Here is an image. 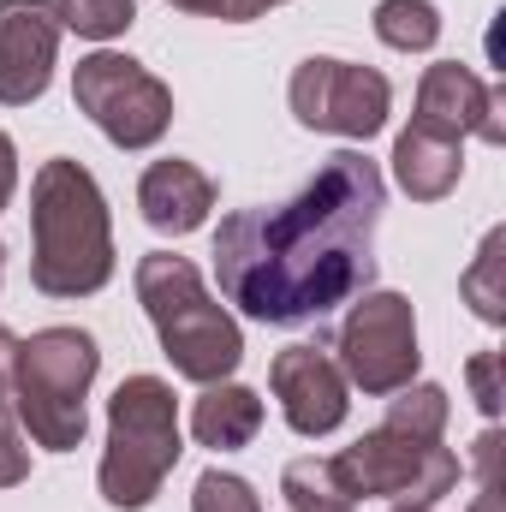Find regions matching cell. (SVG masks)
Listing matches in <instances>:
<instances>
[{
    "instance_id": "6da1fadb",
    "label": "cell",
    "mask_w": 506,
    "mask_h": 512,
    "mask_svg": "<svg viewBox=\"0 0 506 512\" xmlns=\"http://www.w3.org/2000/svg\"><path fill=\"white\" fill-rule=\"evenodd\" d=\"M387 179L364 149H340L286 203H256L215 227L221 298L251 322L298 328L352 304L376 280Z\"/></svg>"
},
{
    "instance_id": "7a4b0ae2",
    "label": "cell",
    "mask_w": 506,
    "mask_h": 512,
    "mask_svg": "<svg viewBox=\"0 0 506 512\" xmlns=\"http://www.w3.org/2000/svg\"><path fill=\"white\" fill-rule=\"evenodd\" d=\"M114 280V221L96 173L54 155L30 179V286L42 298H96Z\"/></svg>"
},
{
    "instance_id": "3957f363",
    "label": "cell",
    "mask_w": 506,
    "mask_h": 512,
    "mask_svg": "<svg viewBox=\"0 0 506 512\" xmlns=\"http://www.w3.org/2000/svg\"><path fill=\"white\" fill-rule=\"evenodd\" d=\"M131 280H137V304H143L173 376L209 387V382H227L245 364V334H239L233 310L203 286L191 256L149 251Z\"/></svg>"
},
{
    "instance_id": "277c9868",
    "label": "cell",
    "mask_w": 506,
    "mask_h": 512,
    "mask_svg": "<svg viewBox=\"0 0 506 512\" xmlns=\"http://www.w3.org/2000/svg\"><path fill=\"white\" fill-rule=\"evenodd\" d=\"M102 370V352L84 328H42L18 340L12 370V417L42 453H78L90 435V387Z\"/></svg>"
},
{
    "instance_id": "5b68a950",
    "label": "cell",
    "mask_w": 506,
    "mask_h": 512,
    "mask_svg": "<svg viewBox=\"0 0 506 512\" xmlns=\"http://www.w3.org/2000/svg\"><path fill=\"white\" fill-rule=\"evenodd\" d=\"M185 441H179V399L161 376H126L108 399V447L96 489L120 512H143L161 483L173 477Z\"/></svg>"
},
{
    "instance_id": "8992f818",
    "label": "cell",
    "mask_w": 506,
    "mask_h": 512,
    "mask_svg": "<svg viewBox=\"0 0 506 512\" xmlns=\"http://www.w3.org/2000/svg\"><path fill=\"white\" fill-rule=\"evenodd\" d=\"M72 102L114 149H155L173 126V90L131 54L96 48L72 66Z\"/></svg>"
},
{
    "instance_id": "52a82bcc",
    "label": "cell",
    "mask_w": 506,
    "mask_h": 512,
    "mask_svg": "<svg viewBox=\"0 0 506 512\" xmlns=\"http://www.w3.org/2000/svg\"><path fill=\"white\" fill-rule=\"evenodd\" d=\"M340 471L358 501H393V507H435L459 489L465 465L441 441H417L399 429H370L340 453Z\"/></svg>"
},
{
    "instance_id": "ba28073f",
    "label": "cell",
    "mask_w": 506,
    "mask_h": 512,
    "mask_svg": "<svg viewBox=\"0 0 506 512\" xmlns=\"http://www.w3.org/2000/svg\"><path fill=\"white\" fill-rule=\"evenodd\" d=\"M340 376L346 387L370 393V399H387L399 387L417 382L423 370V352H417V310L405 292H358L346 322H340Z\"/></svg>"
},
{
    "instance_id": "9c48e42d",
    "label": "cell",
    "mask_w": 506,
    "mask_h": 512,
    "mask_svg": "<svg viewBox=\"0 0 506 512\" xmlns=\"http://www.w3.org/2000/svg\"><path fill=\"white\" fill-rule=\"evenodd\" d=\"M286 102H292V120L304 131H328V137L370 143L387 126V114H393V84L381 78L376 66L334 60V54H310L292 72Z\"/></svg>"
},
{
    "instance_id": "30bf717a",
    "label": "cell",
    "mask_w": 506,
    "mask_h": 512,
    "mask_svg": "<svg viewBox=\"0 0 506 512\" xmlns=\"http://www.w3.org/2000/svg\"><path fill=\"white\" fill-rule=\"evenodd\" d=\"M411 126L435 131V137H453V143H465V137H483V143H506V90L495 84H483L471 66H459V60H435L429 72H423V84H417V114H411Z\"/></svg>"
},
{
    "instance_id": "8fae6325",
    "label": "cell",
    "mask_w": 506,
    "mask_h": 512,
    "mask_svg": "<svg viewBox=\"0 0 506 512\" xmlns=\"http://www.w3.org/2000/svg\"><path fill=\"white\" fill-rule=\"evenodd\" d=\"M268 387L280 399V417L292 423V435L316 441V435H334L352 411V387L340 376V364L316 346H286L274 352L268 364Z\"/></svg>"
},
{
    "instance_id": "7c38bea8",
    "label": "cell",
    "mask_w": 506,
    "mask_h": 512,
    "mask_svg": "<svg viewBox=\"0 0 506 512\" xmlns=\"http://www.w3.org/2000/svg\"><path fill=\"white\" fill-rule=\"evenodd\" d=\"M60 54L54 0H0V108L42 102Z\"/></svg>"
},
{
    "instance_id": "4fadbf2b",
    "label": "cell",
    "mask_w": 506,
    "mask_h": 512,
    "mask_svg": "<svg viewBox=\"0 0 506 512\" xmlns=\"http://www.w3.org/2000/svg\"><path fill=\"white\" fill-rule=\"evenodd\" d=\"M137 209H143V221H149L155 233L185 239V233H197V227L209 221V209H215V179H209L197 161H179V155L149 161L143 179H137Z\"/></svg>"
},
{
    "instance_id": "5bb4252c",
    "label": "cell",
    "mask_w": 506,
    "mask_h": 512,
    "mask_svg": "<svg viewBox=\"0 0 506 512\" xmlns=\"http://www.w3.org/2000/svg\"><path fill=\"white\" fill-rule=\"evenodd\" d=\"M459 179H465V143L435 137L423 126H405L393 137V185L411 203H441V197H453Z\"/></svg>"
},
{
    "instance_id": "9a60e30c",
    "label": "cell",
    "mask_w": 506,
    "mask_h": 512,
    "mask_svg": "<svg viewBox=\"0 0 506 512\" xmlns=\"http://www.w3.org/2000/svg\"><path fill=\"white\" fill-rule=\"evenodd\" d=\"M256 429H262V399L245 382H209L203 399L191 405V435L197 447H215V453H239L251 447Z\"/></svg>"
},
{
    "instance_id": "2e32d148",
    "label": "cell",
    "mask_w": 506,
    "mask_h": 512,
    "mask_svg": "<svg viewBox=\"0 0 506 512\" xmlns=\"http://www.w3.org/2000/svg\"><path fill=\"white\" fill-rule=\"evenodd\" d=\"M280 501L292 512H352L358 507V495H352V483H346V471H340V459H292L286 471H280Z\"/></svg>"
},
{
    "instance_id": "e0dca14e",
    "label": "cell",
    "mask_w": 506,
    "mask_h": 512,
    "mask_svg": "<svg viewBox=\"0 0 506 512\" xmlns=\"http://www.w3.org/2000/svg\"><path fill=\"white\" fill-rule=\"evenodd\" d=\"M459 298L471 304L477 322L501 328L506 322V227H489V239L477 245V256L459 274Z\"/></svg>"
},
{
    "instance_id": "ac0fdd59",
    "label": "cell",
    "mask_w": 506,
    "mask_h": 512,
    "mask_svg": "<svg viewBox=\"0 0 506 512\" xmlns=\"http://www.w3.org/2000/svg\"><path fill=\"white\" fill-rule=\"evenodd\" d=\"M370 24L393 54H429L441 42V6L435 0H381Z\"/></svg>"
},
{
    "instance_id": "d6986e66",
    "label": "cell",
    "mask_w": 506,
    "mask_h": 512,
    "mask_svg": "<svg viewBox=\"0 0 506 512\" xmlns=\"http://www.w3.org/2000/svg\"><path fill=\"white\" fill-rule=\"evenodd\" d=\"M447 411H453V399H447V387H435V382H411L399 393H387V429L417 435V441H441Z\"/></svg>"
},
{
    "instance_id": "ffe728a7",
    "label": "cell",
    "mask_w": 506,
    "mask_h": 512,
    "mask_svg": "<svg viewBox=\"0 0 506 512\" xmlns=\"http://www.w3.org/2000/svg\"><path fill=\"white\" fill-rule=\"evenodd\" d=\"M60 30H78L84 42H114L137 24V0H54Z\"/></svg>"
},
{
    "instance_id": "44dd1931",
    "label": "cell",
    "mask_w": 506,
    "mask_h": 512,
    "mask_svg": "<svg viewBox=\"0 0 506 512\" xmlns=\"http://www.w3.org/2000/svg\"><path fill=\"white\" fill-rule=\"evenodd\" d=\"M191 512H262L256 501V489L245 477H233V471H203L197 477V489H191Z\"/></svg>"
},
{
    "instance_id": "7402d4cb",
    "label": "cell",
    "mask_w": 506,
    "mask_h": 512,
    "mask_svg": "<svg viewBox=\"0 0 506 512\" xmlns=\"http://www.w3.org/2000/svg\"><path fill=\"white\" fill-rule=\"evenodd\" d=\"M465 387H471V399H477V411L495 423L506 405L501 393V352H477V358H465Z\"/></svg>"
},
{
    "instance_id": "603a6c76",
    "label": "cell",
    "mask_w": 506,
    "mask_h": 512,
    "mask_svg": "<svg viewBox=\"0 0 506 512\" xmlns=\"http://www.w3.org/2000/svg\"><path fill=\"white\" fill-rule=\"evenodd\" d=\"M24 477H30V447L12 417V399H0V489H18Z\"/></svg>"
},
{
    "instance_id": "cb8c5ba5",
    "label": "cell",
    "mask_w": 506,
    "mask_h": 512,
    "mask_svg": "<svg viewBox=\"0 0 506 512\" xmlns=\"http://www.w3.org/2000/svg\"><path fill=\"white\" fill-rule=\"evenodd\" d=\"M12 191H18V149H12V137L0 131V209L12 203Z\"/></svg>"
},
{
    "instance_id": "d4e9b609",
    "label": "cell",
    "mask_w": 506,
    "mask_h": 512,
    "mask_svg": "<svg viewBox=\"0 0 506 512\" xmlns=\"http://www.w3.org/2000/svg\"><path fill=\"white\" fill-rule=\"evenodd\" d=\"M12 370H18V334L0 322V399L12 393Z\"/></svg>"
},
{
    "instance_id": "484cf974",
    "label": "cell",
    "mask_w": 506,
    "mask_h": 512,
    "mask_svg": "<svg viewBox=\"0 0 506 512\" xmlns=\"http://www.w3.org/2000/svg\"><path fill=\"white\" fill-rule=\"evenodd\" d=\"M465 512H506V495H501V477L495 483H477V501Z\"/></svg>"
},
{
    "instance_id": "4316f807",
    "label": "cell",
    "mask_w": 506,
    "mask_h": 512,
    "mask_svg": "<svg viewBox=\"0 0 506 512\" xmlns=\"http://www.w3.org/2000/svg\"><path fill=\"white\" fill-rule=\"evenodd\" d=\"M179 12H197V18H227V0H167Z\"/></svg>"
},
{
    "instance_id": "83f0119b",
    "label": "cell",
    "mask_w": 506,
    "mask_h": 512,
    "mask_svg": "<svg viewBox=\"0 0 506 512\" xmlns=\"http://www.w3.org/2000/svg\"><path fill=\"white\" fill-rule=\"evenodd\" d=\"M0 280H6V245H0Z\"/></svg>"
},
{
    "instance_id": "f1b7e54d",
    "label": "cell",
    "mask_w": 506,
    "mask_h": 512,
    "mask_svg": "<svg viewBox=\"0 0 506 512\" xmlns=\"http://www.w3.org/2000/svg\"><path fill=\"white\" fill-rule=\"evenodd\" d=\"M393 512H429V507H393Z\"/></svg>"
},
{
    "instance_id": "f546056e",
    "label": "cell",
    "mask_w": 506,
    "mask_h": 512,
    "mask_svg": "<svg viewBox=\"0 0 506 512\" xmlns=\"http://www.w3.org/2000/svg\"><path fill=\"white\" fill-rule=\"evenodd\" d=\"M274 6H286V0H274Z\"/></svg>"
}]
</instances>
